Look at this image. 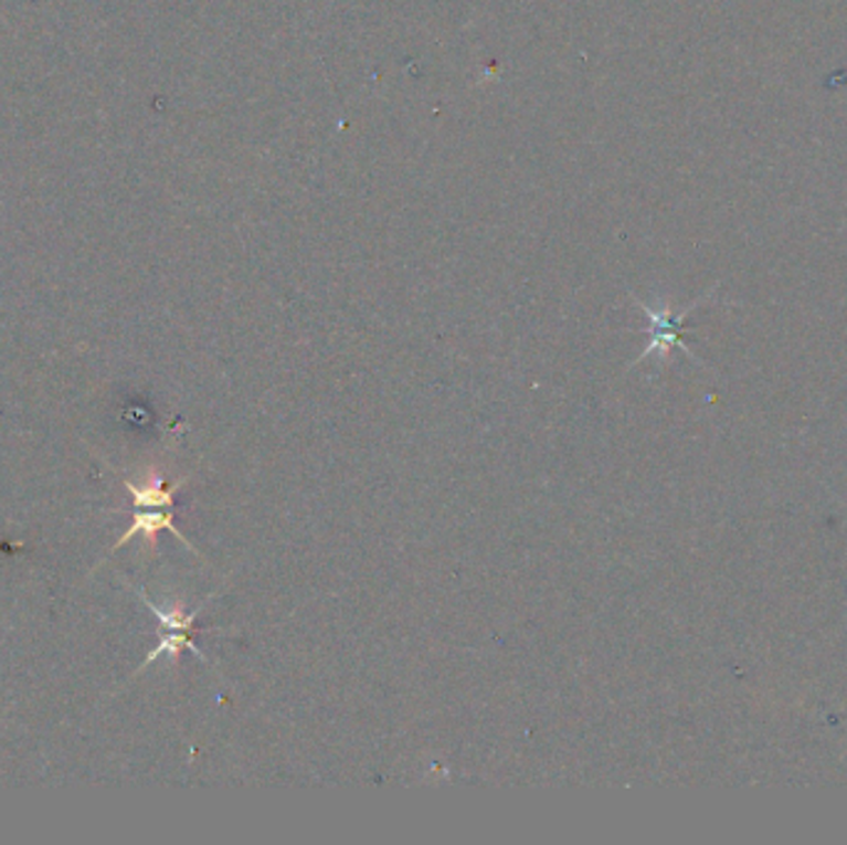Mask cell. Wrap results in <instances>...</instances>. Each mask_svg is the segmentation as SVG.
Masks as SVG:
<instances>
[{"label": "cell", "instance_id": "cell-1", "mask_svg": "<svg viewBox=\"0 0 847 845\" xmlns=\"http://www.w3.org/2000/svg\"><path fill=\"white\" fill-rule=\"evenodd\" d=\"M709 295H711V291L703 295V298L694 300L691 305H687V308L679 310V313H671L669 305H659V308H652V305L642 303L639 298H635V295H632V300H635L637 308L645 313L647 320H649V330H647L649 332V342H647V348L639 352V358L629 365V368H635V365L652 358V355H657V358L667 360L669 352L675 350V348H679L684 355H689L694 362L701 365V360L697 358V355H694V350L689 348V345L681 340V332H684V320L689 318V313L697 308V305H701L703 300H707Z\"/></svg>", "mask_w": 847, "mask_h": 845}, {"label": "cell", "instance_id": "cell-2", "mask_svg": "<svg viewBox=\"0 0 847 845\" xmlns=\"http://www.w3.org/2000/svg\"><path fill=\"white\" fill-rule=\"evenodd\" d=\"M189 482V476L177 478L173 484H165V476L159 472H149L141 482H129L125 478V486L131 496L135 508H173V498H177L179 488Z\"/></svg>", "mask_w": 847, "mask_h": 845}, {"label": "cell", "instance_id": "cell-3", "mask_svg": "<svg viewBox=\"0 0 847 845\" xmlns=\"http://www.w3.org/2000/svg\"><path fill=\"white\" fill-rule=\"evenodd\" d=\"M159 531H171L173 536L179 538V541L187 543L189 551L197 553V548H193L187 541V536H183L179 528H177V524H173V508H161V511H139V508H137V514H135V518H131V526L127 528V534L121 536L119 541L109 548V551H117V548H121L127 541H131V538H135V536H145L147 543L155 546Z\"/></svg>", "mask_w": 847, "mask_h": 845}]
</instances>
